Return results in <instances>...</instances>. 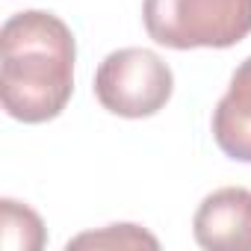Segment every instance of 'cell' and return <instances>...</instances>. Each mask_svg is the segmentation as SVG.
Segmentation results:
<instances>
[{"instance_id":"cell-1","label":"cell","mask_w":251,"mask_h":251,"mask_svg":"<svg viewBox=\"0 0 251 251\" xmlns=\"http://www.w3.org/2000/svg\"><path fill=\"white\" fill-rule=\"evenodd\" d=\"M77 42L48 9H24L0 27V103L24 124L62 115L74 95Z\"/></svg>"},{"instance_id":"cell-2","label":"cell","mask_w":251,"mask_h":251,"mask_svg":"<svg viewBox=\"0 0 251 251\" xmlns=\"http://www.w3.org/2000/svg\"><path fill=\"white\" fill-rule=\"evenodd\" d=\"M142 24L172 50H225L251 36V0H142Z\"/></svg>"},{"instance_id":"cell-3","label":"cell","mask_w":251,"mask_h":251,"mask_svg":"<svg viewBox=\"0 0 251 251\" xmlns=\"http://www.w3.org/2000/svg\"><path fill=\"white\" fill-rule=\"evenodd\" d=\"M175 95L169 62L148 48H118L95 71L98 103L118 118H151Z\"/></svg>"},{"instance_id":"cell-4","label":"cell","mask_w":251,"mask_h":251,"mask_svg":"<svg viewBox=\"0 0 251 251\" xmlns=\"http://www.w3.org/2000/svg\"><path fill=\"white\" fill-rule=\"evenodd\" d=\"M192 233L207 251H251V189H213L195 210Z\"/></svg>"},{"instance_id":"cell-5","label":"cell","mask_w":251,"mask_h":251,"mask_svg":"<svg viewBox=\"0 0 251 251\" xmlns=\"http://www.w3.org/2000/svg\"><path fill=\"white\" fill-rule=\"evenodd\" d=\"M213 139L219 151L236 163H251V56L230 74L227 92L213 109Z\"/></svg>"},{"instance_id":"cell-6","label":"cell","mask_w":251,"mask_h":251,"mask_svg":"<svg viewBox=\"0 0 251 251\" xmlns=\"http://www.w3.org/2000/svg\"><path fill=\"white\" fill-rule=\"evenodd\" d=\"M45 242L48 230L33 207L15 198L0 201V245L3 251H42Z\"/></svg>"},{"instance_id":"cell-7","label":"cell","mask_w":251,"mask_h":251,"mask_svg":"<svg viewBox=\"0 0 251 251\" xmlns=\"http://www.w3.org/2000/svg\"><path fill=\"white\" fill-rule=\"evenodd\" d=\"M160 248V239L154 233H148L139 225H106L103 230H89L80 233L74 239H68V251L71 248Z\"/></svg>"}]
</instances>
